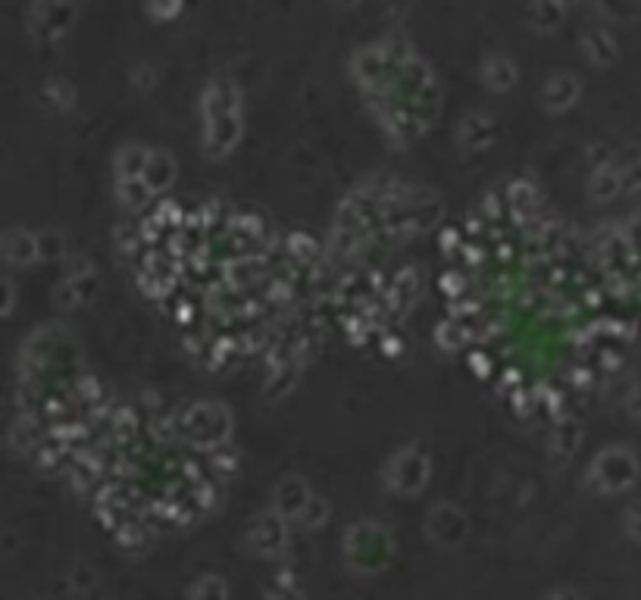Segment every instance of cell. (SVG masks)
<instances>
[{"mask_svg": "<svg viewBox=\"0 0 641 600\" xmlns=\"http://www.w3.org/2000/svg\"><path fill=\"white\" fill-rule=\"evenodd\" d=\"M72 22H76L72 0H35L29 10V29L38 41H57L72 29Z\"/></svg>", "mask_w": 641, "mask_h": 600, "instance_id": "obj_1", "label": "cell"}, {"mask_svg": "<svg viewBox=\"0 0 641 600\" xmlns=\"http://www.w3.org/2000/svg\"><path fill=\"white\" fill-rule=\"evenodd\" d=\"M235 103H238V91H235L232 82H210L204 91V110L210 113V120L216 116H226V113H235Z\"/></svg>", "mask_w": 641, "mask_h": 600, "instance_id": "obj_2", "label": "cell"}, {"mask_svg": "<svg viewBox=\"0 0 641 600\" xmlns=\"http://www.w3.org/2000/svg\"><path fill=\"white\" fill-rule=\"evenodd\" d=\"M582 50L588 54V60L598 66L617 60V41H613V35L604 29H588L585 35H582Z\"/></svg>", "mask_w": 641, "mask_h": 600, "instance_id": "obj_3", "label": "cell"}, {"mask_svg": "<svg viewBox=\"0 0 641 600\" xmlns=\"http://www.w3.org/2000/svg\"><path fill=\"white\" fill-rule=\"evenodd\" d=\"M579 97V82L566 72H557V76L548 78L545 85V103L551 110H566L570 103Z\"/></svg>", "mask_w": 641, "mask_h": 600, "instance_id": "obj_4", "label": "cell"}, {"mask_svg": "<svg viewBox=\"0 0 641 600\" xmlns=\"http://www.w3.org/2000/svg\"><path fill=\"white\" fill-rule=\"evenodd\" d=\"M482 82L492 91H507L510 85L516 82V66L510 57H488L485 66H482Z\"/></svg>", "mask_w": 641, "mask_h": 600, "instance_id": "obj_5", "label": "cell"}, {"mask_svg": "<svg viewBox=\"0 0 641 600\" xmlns=\"http://www.w3.org/2000/svg\"><path fill=\"white\" fill-rule=\"evenodd\" d=\"M564 0H532V10H529L532 25L539 31H554L564 19Z\"/></svg>", "mask_w": 641, "mask_h": 600, "instance_id": "obj_6", "label": "cell"}, {"mask_svg": "<svg viewBox=\"0 0 641 600\" xmlns=\"http://www.w3.org/2000/svg\"><path fill=\"white\" fill-rule=\"evenodd\" d=\"M254 544L260 547V553H276L279 547L285 544V529H282V523H279L276 516L260 519L257 529H254Z\"/></svg>", "mask_w": 641, "mask_h": 600, "instance_id": "obj_7", "label": "cell"}, {"mask_svg": "<svg viewBox=\"0 0 641 600\" xmlns=\"http://www.w3.org/2000/svg\"><path fill=\"white\" fill-rule=\"evenodd\" d=\"M460 138L463 141L485 144L488 138H492V120H488V116H467V120H463V129H460Z\"/></svg>", "mask_w": 641, "mask_h": 600, "instance_id": "obj_8", "label": "cell"}, {"mask_svg": "<svg viewBox=\"0 0 641 600\" xmlns=\"http://www.w3.org/2000/svg\"><path fill=\"white\" fill-rule=\"evenodd\" d=\"M48 97H50V103H54V107H69L72 103V88L67 82H50L48 85Z\"/></svg>", "mask_w": 641, "mask_h": 600, "instance_id": "obj_9", "label": "cell"}, {"mask_svg": "<svg viewBox=\"0 0 641 600\" xmlns=\"http://www.w3.org/2000/svg\"><path fill=\"white\" fill-rule=\"evenodd\" d=\"M147 10L156 19H173L182 10V0H147Z\"/></svg>", "mask_w": 641, "mask_h": 600, "instance_id": "obj_10", "label": "cell"}, {"mask_svg": "<svg viewBox=\"0 0 641 600\" xmlns=\"http://www.w3.org/2000/svg\"><path fill=\"white\" fill-rule=\"evenodd\" d=\"M194 600H226V588H222V582H216V578H207L204 585H198Z\"/></svg>", "mask_w": 641, "mask_h": 600, "instance_id": "obj_11", "label": "cell"}, {"mask_svg": "<svg viewBox=\"0 0 641 600\" xmlns=\"http://www.w3.org/2000/svg\"><path fill=\"white\" fill-rule=\"evenodd\" d=\"M338 4H342V6H357L360 0H338Z\"/></svg>", "mask_w": 641, "mask_h": 600, "instance_id": "obj_12", "label": "cell"}, {"mask_svg": "<svg viewBox=\"0 0 641 600\" xmlns=\"http://www.w3.org/2000/svg\"><path fill=\"white\" fill-rule=\"evenodd\" d=\"M564 4H573V0H564Z\"/></svg>", "mask_w": 641, "mask_h": 600, "instance_id": "obj_13", "label": "cell"}]
</instances>
